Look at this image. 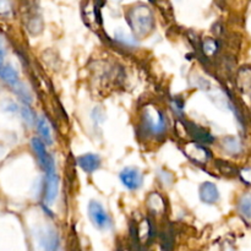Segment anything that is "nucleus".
<instances>
[{
  "mask_svg": "<svg viewBox=\"0 0 251 251\" xmlns=\"http://www.w3.org/2000/svg\"><path fill=\"white\" fill-rule=\"evenodd\" d=\"M59 193V178L55 171V164L49 167L46 171V180H44V201L47 205H51L58 198Z\"/></svg>",
  "mask_w": 251,
  "mask_h": 251,
  "instance_id": "nucleus-4",
  "label": "nucleus"
},
{
  "mask_svg": "<svg viewBox=\"0 0 251 251\" xmlns=\"http://www.w3.org/2000/svg\"><path fill=\"white\" fill-rule=\"evenodd\" d=\"M38 243L43 251H56L59 247L58 233L51 228H46L39 232Z\"/></svg>",
  "mask_w": 251,
  "mask_h": 251,
  "instance_id": "nucleus-9",
  "label": "nucleus"
},
{
  "mask_svg": "<svg viewBox=\"0 0 251 251\" xmlns=\"http://www.w3.org/2000/svg\"><path fill=\"white\" fill-rule=\"evenodd\" d=\"M188 131H189V134L194 137V141H198V142H200V144L207 145V144H211V142L215 141L213 136L207 131V130L203 129V127H201V126H199V125H196V124L188 125Z\"/></svg>",
  "mask_w": 251,
  "mask_h": 251,
  "instance_id": "nucleus-12",
  "label": "nucleus"
},
{
  "mask_svg": "<svg viewBox=\"0 0 251 251\" xmlns=\"http://www.w3.org/2000/svg\"><path fill=\"white\" fill-rule=\"evenodd\" d=\"M119 179L123 185L130 191L139 190L144 183V176L139 168L135 167H126L119 174Z\"/></svg>",
  "mask_w": 251,
  "mask_h": 251,
  "instance_id": "nucleus-6",
  "label": "nucleus"
},
{
  "mask_svg": "<svg viewBox=\"0 0 251 251\" xmlns=\"http://www.w3.org/2000/svg\"><path fill=\"white\" fill-rule=\"evenodd\" d=\"M10 4L9 0H0V12H6L9 11Z\"/></svg>",
  "mask_w": 251,
  "mask_h": 251,
  "instance_id": "nucleus-24",
  "label": "nucleus"
},
{
  "mask_svg": "<svg viewBox=\"0 0 251 251\" xmlns=\"http://www.w3.org/2000/svg\"><path fill=\"white\" fill-rule=\"evenodd\" d=\"M76 163L85 173L92 174L100 168L102 159L96 153H85L76 158Z\"/></svg>",
  "mask_w": 251,
  "mask_h": 251,
  "instance_id": "nucleus-10",
  "label": "nucleus"
},
{
  "mask_svg": "<svg viewBox=\"0 0 251 251\" xmlns=\"http://www.w3.org/2000/svg\"><path fill=\"white\" fill-rule=\"evenodd\" d=\"M1 109L7 113H15L19 110V107H17V104L14 102V100H6L1 103Z\"/></svg>",
  "mask_w": 251,
  "mask_h": 251,
  "instance_id": "nucleus-23",
  "label": "nucleus"
},
{
  "mask_svg": "<svg viewBox=\"0 0 251 251\" xmlns=\"http://www.w3.org/2000/svg\"><path fill=\"white\" fill-rule=\"evenodd\" d=\"M184 152H185V154L191 159V161L195 162V163L198 164L207 163L208 159H210L211 157V153L207 150V147L198 141H193L186 144L185 147H184Z\"/></svg>",
  "mask_w": 251,
  "mask_h": 251,
  "instance_id": "nucleus-7",
  "label": "nucleus"
},
{
  "mask_svg": "<svg viewBox=\"0 0 251 251\" xmlns=\"http://www.w3.org/2000/svg\"><path fill=\"white\" fill-rule=\"evenodd\" d=\"M200 199L206 205H215L220 200V191L211 181H205L200 186Z\"/></svg>",
  "mask_w": 251,
  "mask_h": 251,
  "instance_id": "nucleus-11",
  "label": "nucleus"
},
{
  "mask_svg": "<svg viewBox=\"0 0 251 251\" xmlns=\"http://www.w3.org/2000/svg\"><path fill=\"white\" fill-rule=\"evenodd\" d=\"M223 149H225L226 152H228L230 154H237L242 151L240 142L235 137L232 136H228L223 140Z\"/></svg>",
  "mask_w": 251,
  "mask_h": 251,
  "instance_id": "nucleus-17",
  "label": "nucleus"
},
{
  "mask_svg": "<svg viewBox=\"0 0 251 251\" xmlns=\"http://www.w3.org/2000/svg\"><path fill=\"white\" fill-rule=\"evenodd\" d=\"M37 131H38L39 136L41 139L43 140L44 144L47 145H51L53 144V136H51V131H50V126H49V123L43 115L38 117L37 119Z\"/></svg>",
  "mask_w": 251,
  "mask_h": 251,
  "instance_id": "nucleus-14",
  "label": "nucleus"
},
{
  "mask_svg": "<svg viewBox=\"0 0 251 251\" xmlns=\"http://www.w3.org/2000/svg\"><path fill=\"white\" fill-rule=\"evenodd\" d=\"M12 90H14V92L19 96V98L25 103V104H28V105L31 104L32 95H31V92H29L28 88H27L24 83L19 82L16 86H15V87H12Z\"/></svg>",
  "mask_w": 251,
  "mask_h": 251,
  "instance_id": "nucleus-18",
  "label": "nucleus"
},
{
  "mask_svg": "<svg viewBox=\"0 0 251 251\" xmlns=\"http://www.w3.org/2000/svg\"><path fill=\"white\" fill-rule=\"evenodd\" d=\"M25 15H26L27 29L32 34H37L42 29V19L38 14V6L34 0H27L25 2Z\"/></svg>",
  "mask_w": 251,
  "mask_h": 251,
  "instance_id": "nucleus-5",
  "label": "nucleus"
},
{
  "mask_svg": "<svg viewBox=\"0 0 251 251\" xmlns=\"http://www.w3.org/2000/svg\"><path fill=\"white\" fill-rule=\"evenodd\" d=\"M0 80L4 81L7 86L12 88L20 82L19 73L11 65H4L0 70Z\"/></svg>",
  "mask_w": 251,
  "mask_h": 251,
  "instance_id": "nucleus-13",
  "label": "nucleus"
},
{
  "mask_svg": "<svg viewBox=\"0 0 251 251\" xmlns=\"http://www.w3.org/2000/svg\"><path fill=\"white\" fill-rule=\"evenodd\" d=\"M142 126L145 131L153 137H159L167 131V119L163 113L154 105L149 104L142 112Z\"/></svg>",
  "mask_w": 251,
  "mask_h": 251,
  "instance_id": "nucleus-2",
  "label": "nucleus"
},
{
  "mask_svg": "<svg viewBox=\"0 0 251 251\" xmlns=\"http://www.w3.org/2000/svg\"><path fill=\"white\" fill-rule=\"evenodd\" d=\"M147 205L151 211H153L154 213L163 212L166 205H164V200L158 193H152L151 195L147 198Z\"/></svg>",
  "mask_w": 251,
  "mask_h": 251,
  "instance_id": "nucleus-16",
  "label": "nucleus"
},
{
  "mask_svg": "<svg viewBox=\"0 0 251 251\" xmlns=\"http://www.w3.org/2000/svg\"><path fill=\"white\" fill-rule=\"evenodd\" d=\"M21 118L27 126H33V125H36L37 119H38L36 117V114H34L33 109L28 104H25L21 108Z\"/></svg>",
  "mask_w": 251,
  "mask_h": 251,
  "instance_id": "nucleus-19",
  "label": "nucleus"
},
{
  "mask_svg": "<svg viewBox=\"0 0 251 251\" xmlns=\"http://www.w3.org/2000/svg\"><path fill=\"white\" fill-rule=\"evenodd\" d=\"M217 167H218V169H220L221 173L225 174V176H235V174H239L238 173L237 168H235V167H233L230 163H227V162L218 161Z\"/></svg>",
  "mask_w": 251,
  "mask_h": 251,
  "instance_id": "nucleus-22",
  "label": "nucleus"
},
{
  "mask_svg": "<svg viewBox=\"0 0 251 251\" xmlns=\"http://www.w3.org/2000/svg\"><path fill=\"white\" fill-rule=\"evenodd\" d=\"M88 216L97 229L105 230L112 228V218L98 201H91L88 203Z\"/></svg>",
  "mask_w": 251,
  "mask_h": 251,
  "instance_id": "nucleus-3",
  "label": "nucleus"
},
{
  "mask_svg": "<svg viewBox=\"0 0 251 251\" xmlns=\"http://www.w3.org/2000/svg\"><path fill=\"white\" fill-rule=\"evenodd\" d=\"M115 37H117L118 41L122 42L123 44H126L127 47H134L137 44L136 37L134 34H126L125 32H118V33H115Z\"/></svg>",
  "mask_w": 251,
  "mask_h": 251,
  "instance_id": "nucleus-20",
  "label": "nucleus"
},
{
  "mask_svg": "<svg viewBox=\"0 0 251 251\" xmlns=\"http://www.w3.org/2000/svg\"><path fill=\"white\" fill-rule=\"evenodd\" d=\"M202 49H203V53H205L206 55L212 56L213 54L216 53V50L218 49L217 42L212 38H207L205 42H203Z\"/></svg>",
  "mask_w": 251,
  "mask_h": 251,
  "instance_id": "nucleus-21",
  "label": "nucleus"
},
{
  "mask_svg": "<svg viewBox=\"0 0 251 251\" xmlns=\"http://www.w3.org/2000/svg\"><path fill=\"white\" fill-rule=\"evenodd\" d=\"M127 25L135 37H146L154 29V16L152 10L145 4H137L130 7L125 14Z\"/></svg>",
  "mask_w": 251,
  "mask_h": 251,
  "instance_id": "nucleus-1",
  "label": "nucleus"
},
{
  "mask_svg": "<svg viewBox=\"0 0 251 251\" xmlns=\"http://www.w3.org/2000/svg\"><path fill=\"white\" fill-rule=\"evenodd\" d=\"M238 211L240 216L251 225V194L244 195L238 202Z\"/></svg>",
  "mask_w": 251,
  "mask_h": 251,
  "instance_id": "nucleus-15",
  "label": "nucleus"
},
{
  "mask_svg": "<svg viewBox=\"0 0 251 251\" xmlns=\"http://www.w3.org/2000/svg\"><path fill=\"white\" fill-rule=\"evenodd\" d=\"M31 147H32V150H33L34 154H36V158H37V161H38L39 167H41L44 172H46L49 167H51L53 164H55L53 157H51L50 154L47 152L46 144H44V141L41 139V137H39V139L38 137H34V139H32L31 140Z\"/></svg>",
  "mask_w": 251,
  "mask_h": 251,
  "instance_id": "nucleus-8",
  "label": "nucleus"
},
{
  "mask_svg": "<svg viewBox=\"0 0 251 251\" xmlns=\"http://www.w3.org/2000/svg\"><path fill=\"white\" fill-rule=\"evenodd\" d=\"M2 66H4V51H2V49H0V70H1Z\"/></svg>",
  "mask_w": 251,
  "mask_h": 251,
  "instance_id": "nucleus-25",
  "label": "nucleus"
}]
</instances>
